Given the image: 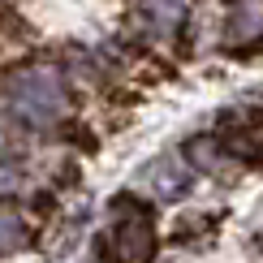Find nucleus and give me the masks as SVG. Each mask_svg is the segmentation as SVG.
I'll list each match as a JSON object with an SVG mask.
<instances>
[{
  "instance_id": "nucleus-1",
  "label": "nucleus",
  "mask_w": 263,
  "mask_h": 263,
  "mask_svg": "<svg viewBox=\"0 0 263 263\" xmlns=\"http://www.w3.org/2000/svg\"><path fill=\"white\" fill-rule=\"evenodd\" d=\"M0 100L13 121L30 129H52L69 117V82H65L61 65L52 61H22L13 69H5Z\"/></svg>"
},
{
  "instance_id": "nucleus-2",
  "label": "nucleus",
  "mask_w": 263,
  "mask_h": 263,
  "mask_svg": "<svg viewBox=\"0 0 263 263\" xmlns=\"http://www.w3.org/2000/svg\"><path fill=\"white\" fill-rule=\"evenodd\" d=\"M142 185H147L160 203H177V199L190 194V185H194V164L185 156H173V151H168V156H160V160L147 164Z\"/></svg>"
},
{
  "instance_id": "nucleus-3",
  "label": "nucleus",
  "mask_w": 263,
  "mask_h": 263,
  "mask_svg": "<svg viewBox=\"0 0 263 263\" xmlns=\"http://www.w3.org/2000/svg\"><path fill=\"white\" fill-rule=\"evenodd\" d=\"M112 242H117V255H121L125 263H147V259H151V250H156V229L147 224V216H134V220H117Z\"/></svg>"
},
{
  "instance_id": "nucleus-4",
  "label": "nucleus",
  "mask_w": 263,
  "mask_h": 263,
  "mask_svg": "<svg viewBox=\"0 0 263 263\" xmlns=\"http://www.w3.org/2000/svg\"><path fill=\"white\" fill-rule=\"evenodd\" d=\"M134 9L151 35H173L190 17V0H134Z\"/></svg>"
},
{
  "instance_id": "nucleus-5",
  "label": "nucleus",
  "mask_w": 263,
  "mask_h": 263,
  "mask_svg": "<svg viewBox=\"0 0 263 263\" xmlns=\"http://www.w3.org/2000/svg\"><path fill=\"white\" fill-rule=\"evenodd\" d=\"M263 35V0H229V43H255Z\"/></svg>"
},
{
  "instance_id": "nucleus-6",
  "label": "nucleus",
  "mask_w": 263,
  "mask_h": 263,
  "mask_svg": "<svg viewBox=\"0 0 263 263\" xmlns=\"http://www.w3.org/2000/svg\"><path fill=\"white\" fill-rule=\"evenodd\" d=\"M26 242H30V224L22 220V212L0 203V255H17Z\"/></svg>"
},
{
  "instance_id": "nucleus-7",
  "label": "nucleus",
  "mask_w": 263,
  "mask_h": 263,
  "mask_svg": "<svg viewBox=\"0 0 263 263\" xmlns=\"http://www.w3.org/2000/svg\"><path fill=\"white\" fill-rule=\"evenodd\" d=\"M26 39H30V22L22 17L13 0H0V43H26Z\"/></svg>"
},
{
  "instance_id": "nucleus-8",
  "label": "nucleus",
  "mask_w": 263,
  "mask_h": 263,
  "mask_svg": "<svg viewBox=\"0 0 263 263\" xmlns=\"http://www.w3.org/2000/svg\"><path fill=\"white\" fill-rule=\"evenodd\" d=\"M22 185H26V173H22V164H17V160H9L5 151H0V199H5V194H17Z\"/></svg>"
}]
</instances>
